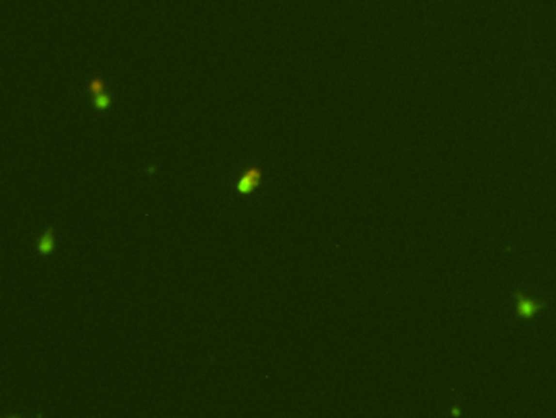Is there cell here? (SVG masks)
Listing matches in <instances>:
<instances>
[{
  "label": "cell",
  "mask_w": 556,
  "mask_h": 418,
  "mask_svg": "<svg viewBox=\"0 0 556 418\" xmlns=\"http://www.w3.org/2000/svg\"><path fill=\"white\" fill-rule=\"evenodd\" d=\"M514 302H515V316L522 320H532L540 314L543 309H546V302H541L540 299H535L532 296L524 294L522 291H514L512 293Z\"/></svg>",
  "instance_id": "1"
},
{
  "label": "cell",
  "mask_w": 556,
  "mask_h": 418,
  "mask_svg": "<svg viewBox=\"0 0 556 418\" xmlns=\"http://www.w3.org/2000/svg\"><path fill=\"white\" fill-rule=\"evenodd\" d=\"M261 178H263L261 168L256 167V165H251V167L246 168L245 173L241 175L237 190H238V193H251L259 185V180Z\"/></svg>",
  "instance_id": "2"
},
{
  "label": "cell",
  "mask_w": 556,
  "mask_h": 418,
  "mask_svg": "<svg viewBox=\"0 0 556 418\" xmlns=\"http://www.w3.org/2000/svg\"><path fill=\"white\" fill-rule=\"evenodd\" d=\"M54 247H56V242H54V229L48 227L46 232H44L38 240V251L41 255H49L54 251Z\"/></svg>",
  "instance_id": "3"
},
{
  "label": "cell",
  "mask_w": 556,
  "mask_h": 418,
  "mask_svg": "<svg viewBox=\"0 0 556 418\" xmlns=\"http://www.w3.org/2000/svg\"><path fill=\"white\" fill-rule=\"evenodd\" d=\"M85 87H87V92H88L90 98L100 95V93H103V92H108L106 80L103 79L101 75H92V77L87 80V85H85Z\"/></svg>",
  "instance_id": "4"
},
{
  "label": "cell",
  "mask_w": 556,
  "mask_h": 418,
  "mask_svg": "<svg viewBox=\"0 0 556 418\" xmlns=\"http://www.w3.org/2000/svg\"><path fill=\"white\" fill-rule=\"evenodd\" d=\"M92 106L95 111L105 113V111L111 110V106H113V98H111V95L108 92H103V93H100V95L92 98Z\"/></svg>",
  "instance_id": "5"
}]
</instances>
